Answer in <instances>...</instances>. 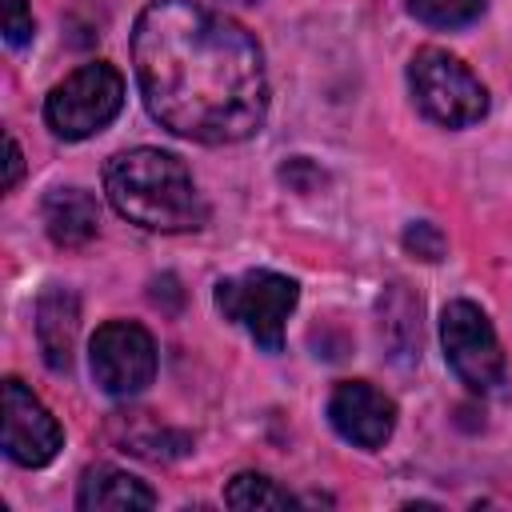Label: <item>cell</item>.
<instances>
[{"mask_svg":"<svg viewBox=\"0 0 512 512\" xmlns=\"http://www.w3.org/2000/svg\"><path fill=\"white\" fill-rule=\"evenodd\" d=\"M132 64L152 120L184 140L236 144L268 116L260 44L196 0H152L132 28Z\"/></svg>","mask_w":512,"mask_h":512,"instance_id":"6da1fadb","label":"cell"},{"mask_svg":"<svg viewBox=\"0 0 512 512\" xmlns=\"http://www.w3.org/2000/svg\"><path fill=\"white\" fill-rule=\"evenodd\" d=\"M104 192L112 208L152 232H196L208 220V204L180 156L160 148H128L108 160Z\"/></svg>","mask_w":512,"mask_h":512,"instance_id":"7a4b0ae2","label":"cell"},{"mask_svg":"<svg viewBox=\"0 0 512 512\" xmlns=\"http://www.w3.org/2000/svg\"><path fill=\"white\" fill-rule=\"evenodd\" d=\"M416 108L440 128H468L488 112V92L476 72L444 48H420L408 64Z\"/></svg>","mask_w":512,"mask_h":512,"instance_id":"3957f363","label":"cell"},{"mask_svg":"<svg viewBox=\"0 0 512 512\" xmlns=\"http://www.w3.org/2000/svg\"><path fill=\"white\" fill-rule=\"evenodd\" d=\"M120 108H124V76L112 64L92 60L48 92L44 120L60 140H84L108 128Z\"/></svg>","mask_w":512,"mask_h":512,"instance_id":"277c9868","label":"cell"},{"mask_svg":"<svg viewBox=\"0 0 512 512\" xmlns=\"http://www.w3.org/2000/svg\"><path fill=\"white\" fill-rule=\"evenodd\" d=\"M296 300H300L296 280L268 272V268H252L244 276L216 284V308L224 312V320H236L264 352H280L284 324H288Z\"/></svg>","mask_w":512,"mask_h":512,"instance_id":"5b68a950","label":"cell"},{"mask_svg":"<svg viewBox=\"0 0 512 512\" xmlns=\"http://www.w3.org/2000/svg\"><path fill=\"white\" fill-rule=\"evenodd\" d=\"M440 344H444V360L472 392H492L496 384H504L500 340L476 304L452 300L440 312Z\"/></svg>","mask_w":512,"mask_h":512,"instance_id":"8992f818","label":"cell"},{"mask_svg":"<svg viewBox=\"0 0 512 512\" xmlns=\"http://www.w3.org/2000/svg\"><path fill=\"white\" fill-rule=\"evenodd\" d=\"M88 364L108 396H136L156 376V344L148 328L132 320H108L88 344Z\"/></svg>","mask_w":512,"mask_h":512,"instance_id":"52a82bcc","label":"cell"},{"mask_svg":"<svg viewBox=\"0 0 512 512\" xmlns=\"http://www.w3.org/2000/svg\"><path fill=\"white\" fill-rule=\"evenodd\" d=\"M60 440L56 416L20 380H4V456L20 468H44L60 452Z\"/></svg>","mask_w":512,"mask_h":512,"instance_id":"ba28073f","label":"cell"},{"mask_svg":"<svg viewBox=\"0 0 512 512\" xmlns=\"http://www.w3.org/2000/svg\"><path fill=\"white\" fill-rule=\"evenodd\" d=\"M332 428L356 448H380L396 428V404L368 380H344L328 396Z\"/></svg>","mask_w":512,"mask_h":512,"instance_id":"9c48e42d","label":"cell"},{"mask_svg":"<svg viewBox=\"0 0 512 512\" xmlns=\"http://www.w3.org/2000/svg\"><path fill=\"white\" fill-rule=\"evenodd\" d=\"M76 328H80V304L68 288H48L36 300V340L44 352V364L52 372L72 368V348H76Z\"/></svg>","mask_w":512,"mask_h":512,"instance_id":"30bf717a","label":"cell"},{"mask_svg":"<svg viewBox=\"0 0 512 512\" xmlns=\"http://www.w3.org/2000/svg\"><path fill=\"white\" fill-rule=\"evenodd\" d=\"M152 504H156V492L144 480L108 464L88 468L76 488V508L84 512H124V508H152Z\"/></svg>","mask_w":512,"mask_h":512,"instance_id":"8fae6325","label":"cell"},{"mask_svg":"<svg viewBox=\"0 0 512 512\" xmlns=\"http://www.w3.org/2000/svg\"><path fill=\"white\" fill-rule=\"evenodd\" d=\"M44 228L60 248H80L100 228V208L84 188H52L44 196Z\"/></svg>","mask_w":512,"mask_h":512,"instance_id":"7c38bea8","label":"cell"},{"mask_svg":"<svg viewBox=\"0 0 512 512\" xmlns=\"http://www.w3.org/2000/svg\"><path fill=\"white\" fill-rule=\"evenodd\" d=\"M224 504H228V508H292L296 500H292L276 480H268V476H260V472H240V476L228 480Z\"/></svg>","mask_w":512,"mask_h":512,"instance_id":"4fadbf2b","label":"cell"},{"mask_svg":"<svg viewBox=\"0 0 512 512\" xmlns=\"http://www.w3.org/2000/svg\"><path fill=\"white\" fill-rule=\"evenodd\" d=\"M488 0H408V12L428 28H464L484 12Z\"/></svg>","mask_w":512,"mask_h":512,"instance_id":"5bb4252c","label":"cell"},{"mask_svg":"<svg viewBox=\"0 0 512 512\" xmlns=\"http://www.w3.org/2000/svg\"><path fill=\"white\" fill-rule=\"evenodd\" d=\"M404 248L416 252L420 260H440V256H444V236H440L436 224L420 220V224H408V232H404Z\"/></svg>","mask_w":512,"mask_h":512,"instance_id":"9a60e30c","label":"cell"},{"mask_svg":"<svg viewBox=\"0 0 512 512\" xmlns=\"http://www.w3.org/2000/svg\"><path fill=\"white\" fill-rule=\"evenodd\" d=\"M32 8H28V0H4V40L12 44V48H20V44H28L32 40Z\"/></svg>","mask_w":512,"mask_h":512,"instance_id":"2e32d148","label":"cell"},{"mask_svg":"<svg viewBox=\"0 0 512 512\" xmlns=\"http://www.w3.org/2000/svg\"><path fill=\"white\" fill-rule=\"evenodd\" d=\"M20 144L8 136V176H4V188H16V180H20Z\"/></svg>","mask_w":512,"mask_h":512,"instance_id":"e0dca14e","label":"cell"},{"mask_svg":"<svg viewBox=\"0 0 512 512\" xmlns=\"http://www.w3.org/2000/svg\"><path fill=\"white\" fill-rule=\"evenodd\" d=\"M240 4H252V0H240Z\"/></svg>","mask_w":512,"mask_h":512,"instance_id":"ac0fdd59","label":"cell"}]
</instances>
